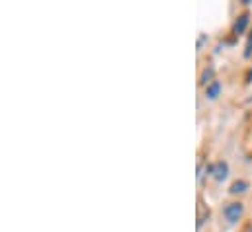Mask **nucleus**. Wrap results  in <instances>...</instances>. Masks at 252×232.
<instances>
[{
	"label": "nucleus",
	"mask_w": 252,
	"mask_h": 232,
	"mask_svg": "<svg viewBox=\"0 0 252 232\" xmlns=\"http://www.w3.org/2000/svg\"><path fill=\"white\" fill-rule=\"evenodd\" d=\"M249 22H251V16H249V14H241V16L237 18V22H235V28H233V31H235L237 35H239V33H243V31L247 29Z\"/></svg>",
	"instance_id": "obj_3"
},
{
	"label": "nucleus",
	"mask_w": 252,
	"mask_h": 232,
	"mask_svg": "<svg viewBox=\"0 0 252 232\" xmlns=\"http://www.w3.org/2000/svg\"><path fill=\"white\" fill-rule=\"evenodd\" d=\"M247 187H249L247 181H235L231 185V193H243V191H247Z\"/></svg>",
	"instance_id": "obj_5"
},
{
	"label": "nucleus",
	"mask_w": 252,
	"mask_h": 232,
	"mask_svg": "<svg viewBox=\"0 0 252 232\" xmlns=\"http://www.w3.org/2000/svg\"><path fill=\"white\" fill-rule=\"evenodd\" d=\"M219 92H221V82L213 80V82L207 86V90H205V96H207L209 100H213V98H217V96H219Z\"/></svg>",
	"instance_id": "obj_4"
},
{
	"label": "nucleus",
	"mask_w": 252,
	"mask_h": 232,
	"mask_svg": "<svg viewBox=\"0 0 252 232\" xmlns=\"http://www.w3.org/2000/svg\"><path fill=\"white\" fill-rule=\"evenodd\" d=\"M207 172L213 175L215 179H225L227 177V172H229V166L225 162H217V164H211L207 168Z\"/></svg>",
	"instance_id": "obj_2"
},
{
	"label": "nucleus",
	"mask_w": 252,
	"mask_h": 232,
	"mask_svg": "<svg viewBox=\"0 0 252 232\" xmlns=\"http://www.w3.org/2000/svg\"><path fill=\"white\" fill-rule=\"evenodd\" d=\"M211 74H213V68L209 66V68H207V70L201 74V80H199V82H201V84H205V82H207V78H211Z\"/></svg>",
	"instance_id": "obj_6"
},
{
	"label": "nucleus",
	"mask_w": 252,
	"mask_h": 232,
	"mask_svg": "<svg viewBox=\"0 0 252 232\" xmlns=\"http://www.w3.org/2000/svg\"><path fill=\"white\" fill-rule=\"evenodd\" d=\"M243 211H245L243 203H229V205L223 209V215H225V219H227L229 223H237V221L243 217Z\"/></svg>",
	"instance_id": "obj_1"
},
{
	"label": "nucleus",
	"mask_w": 252,
	"mask_h": 232,
	"mask_svg": "<svg viewBox=\"0 0 252 232\" xmlns=\"http://www.w3.org/2000/svg\"><path fill=\"white\" fill-rule=\"evenodd\" d=\"M252 55V33L249 37V43H247V51H245V57H251Z\"/></svg>",
	"instance_id": "obj_7"
}]
</instances>
